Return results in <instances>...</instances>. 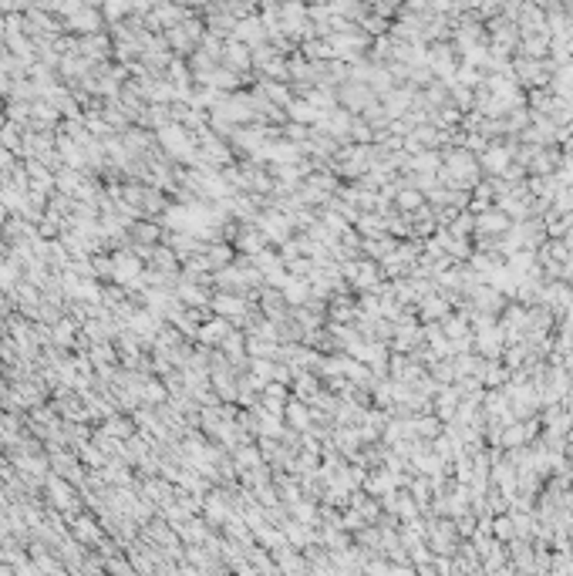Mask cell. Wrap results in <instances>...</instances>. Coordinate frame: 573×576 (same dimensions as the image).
Returning <instances> with one entry per match:
<instances>
[{"label":"cell","mask_w":573,"mask_h":576,"mask_svg":"<svg viewBox=\"0 0 573 576\" xmlns=\"http://www.w3.org/2000/svg\"><path fill=\"white\" fill-rule=\"evenodd\" d=\"M506 162H509V152H499V149H493V152L486 155V165H489L493 172H502V169H506Z\"/></svg>","instance_id":"6da1fadb"},{"label":"cell","mask_w":573,"mask_h":576,"mask_svg":"<svg viewBox=\"0 0 573 576\" xmlns=\"http://www.w3.org/2000/svg\"><path fill=\"white\" fill-rule=\"evenodd\" d=\"M502 226H506V219H499V212H486L479 219V230H502Z\"/></svg>","instance_id":"7a4b0ae2"},{"label":"cell","mask_w":573,"mask_h":576,"mask_svg":"<svg viewBox=\"0 0 573 576\" xmlns=\"http://www.w3.org/2000/svg\"><path fill=\"white\" fill-rule=\"evenodd\" d=\"M401 202H405V206H415V202H421V195H415V192H405V195H401Z\"/></svg>","instance_id":"3957f363"}]
</instances>
